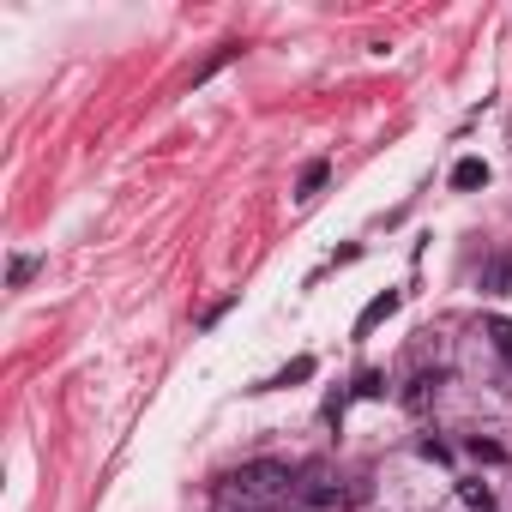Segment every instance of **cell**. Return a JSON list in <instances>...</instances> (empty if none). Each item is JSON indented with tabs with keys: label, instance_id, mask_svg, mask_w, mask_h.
I'll return each instance as SVG.
<instances>
[{
	"label": "cell",
	"instance_id": "obj_9",
	"mask_svg": "<svg viewBox=\"0 0 512 512\" xmlns=\"http://www.w3.org/2000/svg\"><path fill=\"white\" fill-rule=\"evenodd\" d=\"M428 386H440V380H434V374H416V380H410V392H404V404H410V410H422V404H428Z\"/></svg>",
	"mask_w": 512,
	"mask_h": 512
},
{
	"label": "cell",
	"instance_id": "obj_8",
	"mask_svg": "<svg viewBox=\"0 0 512 512\" xmlns=\"http://www.w3.org/2000/svg\"><path fill=\"white\" fill-rule=\"evenodd\" d=\"M326 175H332V163H308V169H302V193H296V199H314V193L326 187Z\"/></svg>",
	"mask_w": 512,
	"mask_h": 512
},
{
	"label": "cell",
	"instance_id": "obj_2",
	"mask_svg": "<svg viewBox=\"0 0 512 512\" xmlns=\"http://www.w3.org/2000/svg\"><path fill=\"white\" fill-rule=\"evenodd\" d=\"M296 494H302V506H308V512H332V506L344 500V488H338L326 470H308V476L296 482Z\"/></svg>",
	"mask_w": 512,
	"mask_h": 512
},
{
	"label": "cell",
	"instance_id": "obj_11",
	"mask_svg": "<svg viewBox=\"0 0 512 512\" xmlns=\"http://www.w3.org/2000/svg\"><path fill=\"white\" fill-rule=\"evenodd\" d=\"M308 374H314V362H308V356H302V362H290V368H284V374H278V380H272V386H290V380H308Z\"/></svg>",
	"mask_w": 512,
	"mask_h": 512
},
{
	"label": "cell",
	"instance_id": "obj_5",
	"mask_svg": "<svg viewBox=\"0 0 512 512\" xmlns=\"http://www.w3.org/2000/svg\"><path fill=\"white\" fill-rule=\"evenodd\" d=\"M482 181H488V163H482V157H464V163L452 169V187H458V193H470V187H482Z\"/></svg>",
	"mask_w": 512,
	"mask_h": 512
},
{
	"label": "cell",
	"instance_id": "obj_4",
	"mask_svg": "<svg viewBox=\"0 0 512 512\" xmlns=\"http://www.w3.org/2000/svg\"><path fill=\"white\" fill-rule=\"evenodd\" d=\"M392 308H398V290H386V296H374V302L362 308V320H356V338H368V332H374V326H380V320H386Z\"/></svg>",
	"mask_w": 512,
	"mask_h": 512
},
{
	"label": "cell",
	"instance_id": "obj_1",
	"mask_svg": "<svg viewBox=\"0 0 512 512\" xmlns=\"http://www.w3.org/2000/svg\"><path fill=\"white\" fill-rule=\"evenodd\" d=\"M223 488H229V494H241V500H278V494H290L296 482H290V470H284V464L260 458V464H241Z\"/></svg>",
	"mask_w": 512,
	"mask_h": 512
},
{
	"label": "cell",
	"instance_id": "obj_7",
	"mask_svg": "<svg viewBox=\"0 0 512 512\" xmlns=\"http://www.w3.org/2000/svg\"><path fill=\"white\" fill-rule=\"evenodd\" d=\"M458 494H464V506H470V512H494V494H488V482H458Z\"/></svg>",
	"mask_w": 512,
	"mask_h": 512
},
{
	"label": "cell",
	"instance_id": "obj_3",
	"mask_svg": "<svg viewBox=\"0 0 512 512\" xmlns=\"http://www.w3.org/2000/svg\"><path fill=\"white\" fill-rule=\"evenodd\" d=\"M482 290L512 296V247H494V253H488V266H482Z\"/></svg>",
	"mask_w": 512,
	"mask_h": 512
},
{
	"label": "cell",
	"instance_id": "obj_10",
	"mask_svg": "<svg viewBox=\"0 0 512 512\" xmlns=\"http://www.w3.org/2000/svg\"><path fill=\"white\" fill-rule=\"evenodd\" d=\"M488 338H494V350L512 362V320H488Z\"/></svg>",
	"mask_w": 512,
	"mask_h": 512
},
{
	"label": "cell",
	"instance_id": "obj_12",
	"mask_svg": "<svg viewBox=\"0 0 512 512\" xmlns=\"http://www.w3.org/2000/svg\"><path fill=\"white\" fill-rule=\"evenodd\" d=\"M470 452H476V458H488V464H500V458H506V452H500L494 440H470Z\"/></svg>",
	"mask_w": 512,
	"mask_h": 512
},
{
	"label": "cell",
	"instance_id": "obj_6",
	"mask_svg": "<svg viewBox=\"0 0 512 512\" xmlns=\"http://www.w3.org/2000/svg\"><path fill=\"white\" fill-rule=\"evenodd\" d=\"M37 278V260H31V253H13V266H7V290H25Z\"/></svg>",
	"mask_w": 512,
	"mask_h": 512
}]
</instances>
